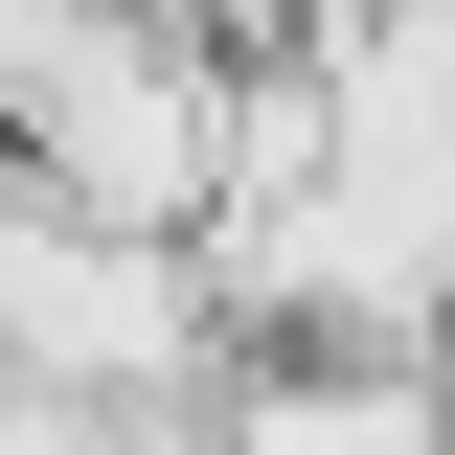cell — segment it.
Masks as SVG:
<instances>
[{"mask_svg": "<svg viewBox=\"0 0 455 455\" xmlns=\"http://www.w3.org/2000/svg\"><path fill=\"white\" fill-rule=\"evenodd\" d=\"M0 387L68 433L205 387V251H137V228H68L46 182H0Z\"/></svg>", "mask_w": 455, "mask_h": 455, "instance_id": "obj_1", "label": "cell"}]
</instances>
